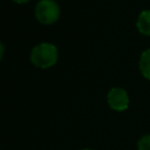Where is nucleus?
I'll use <instances>...</instances> for the list:
<instances>
[{
  "instance_id": "1",
  "label": "nucleus",
  "mask_w": 150,
  "mask_h": 150,
  "mask_svg": "<svg viewBox=\"0 0 150 150\" xmlns=\"http://www.w3.org/2000/svg\"><path fill=\"white\" fill-rule=\"evenodd\" d=\"M59 59L57 48L53 43L42 42L35 46L30 53V61L39 68H49L56 63Z\"/></svg>"
},
{
  "instance_id": "2",
  "label": "nucleus",
  "mask_w": 150,
  "mask_h": 150,
  "mask_svg": "<svg viewBox=\"0 0 150 150\" xmlns=\"http://www.w3.org/2000/svg\"><path fill=\"white\" fill-rule=\"evenodd\" d=\"M35 18L42 25H52L60 18V7L54 0H41L35 7Z\"/></svg>"
},
{
  "instance_id": "3",
  "label": "nucleus",
  "mask_w": 150,
  "mask_h": 150,
  "mask_svg": "<svg viewBox=\"0 0 150 150\" xmlns=\"http://www.w3.org/2000/svg\"><path fill=\"white\" fill-rule=\"evenodd\" d=\"M108 104L111 109L117 111H123L129 105V96L128 93L122 88H111L107 96Z\"/></svg>"
},
{
  "instance_id": "4",
  "label": "nucleus",
  "mask_w": 150,
  "mask_h": 150,
  "mask_svg": "<svg viewBox=\"0 0 150 150\" xmlns=\"http://www.w3.org/2000/svg\"><path fill=\"white\" fill-rule=\"evenodd\" d=\"M136 26L141 34L150 36V11H143L138 15Z\"/></svg>"
},
{
  "instance_id": "5",
  "label": "nucleus",
  "mask_w": 150,
  "mask_h": 150,
  "mask_svg": "<svg viewBox=\"0 0 150 150\" xmlns=\"http://www.w3.org/2000/svg\"><path fill=\"white\" fill-rule=\"evenodd\" d=\"M139 70L145 79L150 80V49L142 53L139 57Z\"/></svg>"
},
{
  "instance_id": "6",
  "label": "nucleus",
  "mask_w": 150,
  "mask_h": 150,
  "mask_svg": "<svg viewBox=\"0 0 150 150\" xmlns=\"http://www.w3.org/2000/svg\"><path fill=\"white\" fill-rule=\"evenodd\" d=\"M138 150H150V135H144L137 143Z\"/></svg>"
},
{
  "instance_id": "7",
  "label": "nucleus",
  "mask_w": 150,
  "mask_h": 150,
  "mask_svg": "<svg viewBox=\"0 0 150 150\" xmlns=\"http://www.w3.org/2000/svg\"><path fill=\"white\" fill-rule=\"evenodd\" d=\"M2 55H4V46H2V43L0 42V61H1V59H2Z\"/></svg>"
},
{
  "instance_id": "8",
  "label": "nucleus",
  "mask_w": 150,
  "mask_h": 150,
  "mask_svg": "<svg viewBox=\"0 0 150 150\" xmlns=\"http://www.w3.org/2000/svg\"><path fill=\"white\" fill-rule=\"evenodd\" d=\"M13 1L16 4H25V2H28L29 0H13Z\"/></svg>"
},
{
  "instance_id": "9",
  "label": "nucleus",
  "mask_w": 150,
  "mask_h": 150,
  "mask_svg": "<svg viewBox=\"0 0 150 150\" xmlns=\"http://www.w3.org/2000/svg\"><path fill=\"white\" fill-rule=\"evenodd\" d=\"M81 150H93V149H81Z\"/></svg>"
}]
</instances>
